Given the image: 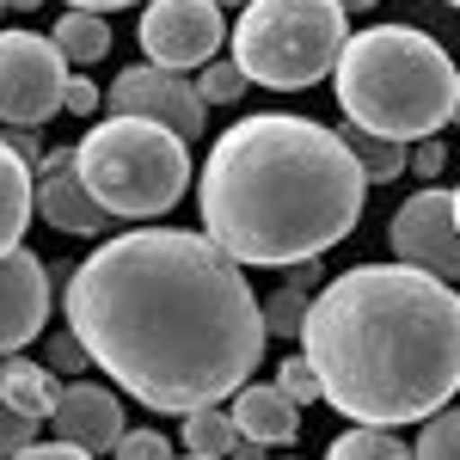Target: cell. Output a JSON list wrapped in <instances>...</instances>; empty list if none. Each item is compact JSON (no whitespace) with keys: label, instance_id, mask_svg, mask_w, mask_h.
Returning <instances> with one entry per match:
<instances>
[{"label":"cell","instance_id":"1","mask_svg":"<svg viewBox=\"0 0 460 460\" xmlns=\"http://www.w3.org/2000/svg\"><path fill=\"white\" fill-rule=\"evenodd\" d=\"M80 350L154 411L227 405L264 362V307L246 270L184 227H129L99 240L62 283Z\"/></svg>","mask_w":460,"mask_h":460},{"label":"cell","instance_id":"2","mask_svg":"<svg viewBox=\"0 0 460 460\" xmlns=\"http://www.w3.org/2000/svg\"><path fill=\"white\" fill-rule=\"evenodd\" d=\"M301 356L350 424H424L460 393V288L405 264H356L307 301Z\"/></svg>","mask_w":460,"mask_h":460},{"label":"cell","instance_id":"3","mask_svg":"<svg viewBox=\"0 0 460 460\" xmlns=\"http://www.w3.org/2000/svg\"><path fill=\"white\" fill-rule=\"evenodd\" d=\"M368 178L350 160L338 129L288 111H258L221 129L197 172L203 240L240 270H288L332 252L362 221Z\"/></svg>","mask_w":460,"mask_h":460},{"label":"cell","instance_id":"4","mask_svg":"<svg viewBox=\"0 0 460 460\" xmlns=\"http://www.w3.org/2000/svg\"><path fill=\"white\" fill-rule=\"evenodd\" d=\"M455 80L460 68L448 49L418 25H368L344 43L332 93L344 123L362 136H387V142H429L448 117H455Z\"/></svg>","mask_w":460,"mask_h":460},{"label":"cell","instance_id":"5","mask_svg":"<svg viewBox=\"0 0 460 460\" xmlns=\"http://www.w3.org/2000/svg\"><path fill=\"white\" fill-rule=\"evenodd\" d=\"M74 172L111 221H154L190 190V142L142 117H105L74 142Z\"/></svg>","mask_w":460,"mask_h":460},{"label":"cell","instance_id":"6","mask_svg":"<svg viewBox=\"0 0 460 460\" xmlns=\"http://www.w3.org/2000/svg\"><path fill=\"white\" fill-rule=\"evenodd\" d=\"M227 37H234L227 62L246 74V86L307 93L332 80L350 43V13L338 0H246Z\"/></svg>","mask_w":460,"mask_h":460},{"label":"cell","instance_id":"7","mask_svg":"<svg viewBox=\"0 0 460 460\" xmlns=\"http://www.w3.org/2000/svg\"><path fill=\"white\" fill-rule=\"evenodd\" d=\"M68 62L49 37L37 31H0V123L6 129H43L62 93H68Z\"/></svg>","mask_w":460,"mask_h":460},{"label":"cell","instance_id":"8","mask_svg":"<svg viewBox=\"0 0 460 460\" xmlns=\"http://www.w3.org/2000/svg\"><path fill=\"white\" fill-rule=\"evenodd\" d=\"M142 56L154 68L166 74H184V68H209L227 43V19L215 0H147L142 25Z\"/></svg>","mask_w":460,"mask_h":460},{"label":"cell","instance_id":"9","mask_svg":"<svg viewBox=\"0 0 460 460\" xmlns=\"http://www.w3.org/2000/svg\"><path fill=\"white\" fill-rule=\"evenodd\" d=\"M393 258L405 270H424L436 283H460V227H455V197L442 184L411 190L387 227Z\"/></svg>","mask_w":460,"mask_h":460},{"label":"cell","instance_id":"10","mask_svg":"<svg viewBox=\"0 0 460 460\" xmlns=\"http://www.w3.org/2000/svg\"><path fill=\"white\" fill-rule=\"evenodd\" d=\"M105 105H111V117H142V123L172 129L178 142H197V136H203V123H209V105H203L197 80L166 74V68H154V62L117 74V80H111V93H105Z\"/></svg>","mask_w":460,"mask_h":460},{"label":"cell","instance_id":"11","mask_svg":"<svg viewBox=\"0 0 460 460\" xmlns=\"http://www.w3.org/2000/svg\"><path fill=\"white\" fill-rule=\"evenodd\" d=\"M49 325V264L31 246L0 258V356H19Z\"/></svg>","mask_w":460,"mask_h":460},{"label":"cell","instance_id":"12","mask_svg":"<svg viewBox=\"0 0 460 460\" xmlns=\"http://www.w3.org/2000/svg\"><path fill=\"white\" fill-rule=\"evenodd\" d=\"M31 209L37 221H49L56 234H74V240H99L111 227V215L86 197V184L74 172V147H49L31 166Z\"/></svg>","mask_w":460,"mask_h":460},{"label":"cell","instance_id":"13","mask_svg":"<svg viewBox=\"0 0 460 460\" xmlns=\"http://www.w3.org/2000/svg\"><path fill=\"white\" fill-rule=\"evenodd\" d=\"M49 424H56V436L62 442H74V448H86V455L99 460L117 448V436H123V399L111 387H99V381H68L62 387V399H56V411H49Z\"/></svg>","mask_w":460,"mask_h":460},{"label":"cell","instance_id":"14","mask_svg":"<svg viewBox=\"0 0 460 460\" xmlns=\"http://www.w3.org/2000/svg\"><path fill=\"white\" fill-rule=\"evenodd\" d=\"M227 418L258 448H295V436H301V405L277 387H258V381H246L227 399Z\"/></svg>","mask_w":460,"mask_h":460},{"label":"cell","instance_id":"15","mask_svg":"<svg viewBox=\"0 0 460 460\" xmlns=\"http://www.w3.org/2000/svg\"><path fill=\"white\" fill-rule=\"evenodd\" d=\"M0 399L19 411V418H31V424H43L49 411H56V399H62V387H56V375L43 368V362H25V356H6L0 362Z\"/></svg>","mask_w":460,"mask_h":460},{"label":"cell","instance_id":"16","mask_svg":"<svg viewBox=\"0 0 460 460\" xmlns=\"http://www.w3.org/2000/svg\"><path fill=\"white\" fill-rule=\"evenodd\" d=\"M31 166L0 142V258L13 246H25V227H31Z\"/></svg>","mask_w":460,"mask_h":460},{"label":"cell","instance_id":"17","mask_svg":"<svg viewBox=\"0 0 460 460\" xmlns=\"http://www.w3.org/2000/svg\"><path fill=\"white\" fill-rule=\"evenodd\" d=\"M49 43L62 49L68 68H93V62L111 49V25L99 19V13H62L56 31H49Z\"/></svg>","mask_w":460,"mask_h":460},{"label":"cell","instance_id":"18","mask_svg":"<svg viewBox=\"0 0 460 460\" xmlns=\"http://www.w3.org/2000/svg\"><path fill=\"white\" fill-rule=\"evenodd\" d=\"M338 136H344V147H350V160L362 166V178H368V184H393V178L405 172V160H411V147H405V142L362 136V129H350V123H344Z\"/></svg>","mask_w":460,"mask_h":460},{"label":"cell","instance_id":"19","mask_svg":"<svg viewBox=\"0 0 460 460\" xmlns=\"http://www.w3.org/2000/svg\"><path fill=\"white\" fill-rule=\"evenodd\" d=\"M325 460H411V448L393 436V429H375V424H350L332 436Z\"/></svg>","mask_w":460,"mask_h":460},{"label":"cell","instance_id":"20","mask_svg":"<svg viewBox=\"0 0 460 460\" xmlns=\"http://www.w3.org/2000/svg\"><path fill=\"white\" fill-rule=\"evenodd\" d=\"M234 442H240V429H234V418H227V411H215V405L184 418V448H190V455L227 460V448H234Z\"/></svg>","mask_w":460,"mask_h":460},{"label":"cell","instance_id":"21","mask_svg":"<svg viewBox=\"0 0 460 460\" xmlns=\"http://www.w3.org/2000/svg\"><path fill=\"white\" fill-rule=\"evenodd\" d=\"M411 460H460V411L442 405L436 418H424L418 442H411Z\"/></svg>","mask_w":460,"mask_h":460},{"label":"cell","instance_id":"22","mask_svg":"<svg viewBox=\"0 0 460 460\" xmlns=\"http://www.w3.org/2000/svg\"><path fill=\"white\" fill-rule=\"evenodd\" d=\"M307 301H314V295H301V288L283 283L270 301H258V307H264V332H270V338H301V325H307Z\"/></svg>","mask_w":460,"mask_h":460},{"label":"cell","instance_id":"23","mask_svg":"<svg viewBox=\"0 0 460 460\" xmlns=\"http://www.w3.org/2000/svg\"><path fill=\"white\" fill-rule=\"evenodd\" d=\"M197 93H203V105H240L246 99V74L215 56L209 68H197Z\"/></svg>","mask_w":460,"mask_h":460},{"label":"cell","instance_id":"24","mask_svg":"<svg viewBox=\"0 0 460 460\" xmlns=\"http://www.w3.org/2000/svg\"><path fill=\"white\" fill-rule=\"evenodd\" d=\"M277 393H288L295 405H314L319 399V375L307 356H288V362H277Z\"/></svg>","mask_w":460,"mask_h":460},{"label":"cell","instance_id":"25","mask_svg":"<svg viewBox=\"0 0 460 460\" xmlns=\"http://www.w3.org/2000/svg\"><path fill=\"white\" fill-rule=\"evenodd\" d=\"M111 460H172V442H166L160 429H123L117 448H111Z\"/></svg>","mask_w":460,"mask_h":460},{"label":"cell","instance_id":"26","mask_svg":"<svg viewBox=\"0 0 460 460\" xmlns=\"http://www.w3.org/2000/svg\"><path fill=\"white\" fill-rule=\"evenodd\" d=\"M86 368H93V356L80 350V338H74V332H56V338H49V375H68V381H80Z\"/></svg>","mask_w":460,"mask_h":460},{"label":"cell","instance_id":"27","mask_svg":"<svg viewBox=\"0 0 460 460\" xmlns=\"http://www.w3.org/2000/svg\"><path fill=\"white\" fill-rule=\"evenodd\" d=\"M31 442H37V424H31V418H19V411L0 399V460H13L19 448H31Z\"/></svg>","mask_w":460,"mask_h":460},{"label":"cell","instance_id":"28","mask_svg":"<svg viewBox=\"0 0 460 460\" xmlns=\"http://www.w3.org/2000/svg\"><path fill=\"white\" fill-rule=\"evenodd\" d=\"M405 172H418L424 184H442V172H448V147L436 142V136H429V142H411V160H405Z\"/></svg>","mask_w":460,"mask_h":460},{"label":"cell","instance_id":"29","mask_svg":"<svg viewBox=\"0 0 460 460\" xmlns=\"http://www.w3.org/2000/svg\"><path fill=\"white\" fill-rule=\"evenodd\" d=\"M62 111H68V117H93V111H99V86H93L86 74H68V93H62Z\"/></svg>","mask_w":460,"mask_h":460},{"label":"cell","instance_id":"30","mask_svg":"<svg viewBox=\"0 0 460 460\" xmlns=\"http://www.w3.org/2000/svg\"><path fill=\"white\" fill-rule=\"evenodd\" d=\"M13 460H93L86 455V448H74V442H62V436H56V442H31V448H19V455Z\"/></svg>","mask_w":460,"mask_h":460},{"label":"cell","instance_id":"31","mask_svg":"<svg viewBox=\"0 0 460 460\" xmlns=\"http://www.w3.org/2000/svg\"><path fill=\"white\" fill-rule=\"evenodd\" d=\"M0 142L13 147V154H19V160H25V166H37V160H43V147H37V136H31V129H6V136H0Z\"/></svg>","mask_w":460,"mask_h":460},{"label":"cell","instance_id":"32","mask_svg":"<svg viewBox=\"0 0 460 460\" xmlns=\"http://www.w3.org/2000/svg\"><path fill=\"white\" fill-rule=\"evenodd\" d=\"M319 277H325V270H319V258H301V264H288V288H301V295H307V288H319Z\"/></svg>","mask_w":460,"mask_h":460},{"label":"cell","instance_id":"33","mask_svg":"<svg viewBox=\"0 0 460 460\" xmlns=\"http://www.w3.org/2000/svg\"><path fill=\"white\" fill-rule=\"evenodd\" d=\"M117 6H142V0H68V13H117Z\"/></svg>","mask_w":460,"mask_h":460},{"label":"cell","instance_id":"34","mask_svg":"<svg viewBox=\"0 0 460 460\" xmlns=\"http://www.w3.org/2000/svg\"><path fill=\"white\" fill-rule=\"evenodd\" d=\"M227 460H264V448H258V442H246V436H240V442H234V448H227Z\"/></svg>","mask_w":460,"mask_h":460},{"label":"cell","instance_id":"35","mask_svg":"<svg viewBox=\"0 0 460 460\" xmlns=\"http://www.w3.org/2000/svg\"><path fill=\"white\" fill-rule=\"evenodd\" d=\"M0 6H13V13H37L43 0H0Z\"/></svg>","mask_w":460,"mask_h":460},{"label":"cell","instance_id":"36","mask_svg":"<svg viewBox=\"0 0 460 460\" xmlns=\"http://www.w3.org/2000/svg\"><path fill=\"white\" fill-rule=\"evenodd\" d=\"M344 13H368V6H381V0H338Z\"/></svg>","mask_w":460,"mask_h":460},{"label":"cell","instance_id":"37","mask_svg":"<svg viewBox=\"0 0 460 460\" xmlns=\"http://www.w3.org/2000/svg\"><path fill=\"white\" fill-rule=\"evenodd\" d=\"M448 123H460V80H455V117H448Z\"/></svg>","mask_w":460,"mask_h":460},{"label":"cell","instance_id":"38","mask_svg":"<svg viewBox=\"0 0 460 460\" xmlns=\"http://www.w3.org/2000/svg\"><path fill=\"white\" fill-rule=\"evenodd\" d=\"M448 197H455V227H460V190H448Z\"/></svg>","mask_w":460,"mask_h":460},{"label":"cell","instance_id":"39","mask_svg":"<svg viewBox=\"0 0 460 460\" xmlns=\"http://www.w3.org/2000/svg\"><path fill=\"white\" fill-rule=\"evenodd\" d=\"M215 6H221V13H227V6H246V0H215Z\"/></svg>","mask_w":460,"mask_h":460},{"label":"cell","instance_id":"40","mask_svg":"<svg viewBox=\"0 0 460 460\" xmlns=\"http://www.w3.org/2000/svg\"><path fill=\"white\" fill-rule=\"evenodd\" d=\"M448 6H460V0H448Z\"/></svg>","mask_w":460,"mask_h":460},{"label":"cell","instance_id":"41","mask_svg":"<svg viewBox=\"0 0 460 460\" xmlns=\"http://www.w3.org/2000/svg\"><path fill=\"white\" fill-rule=\"evenodd\" d=\"M190 460H203V455H190Z\"/></svg>","mask_w":460,"mask_h":460}]
</instances>
